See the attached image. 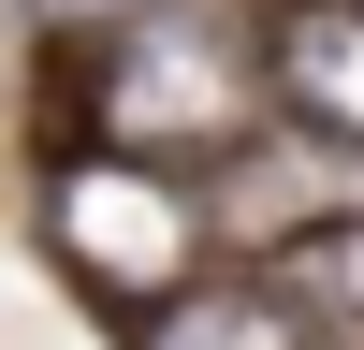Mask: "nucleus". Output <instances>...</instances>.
<instances>
[{
	"instance_id": "nucleus-3",
	"label": "nucleus",
	"mask_w": 364,
	"mask_h": 350,
	"mask_svg": "<svg viewBox=\"0 0 364 350\" xmlns=\"http://www.w3.org/2000/svg\"><path fill=\"white\" fill-rule=\"evenodd\" d=\"M132 350H336V336L306 321V292H291L277 262H204L175 307L132 321Z\"/></svg>"
},
{
	"instance_id": "nucleus-1",
	"label": "nucleus",
	"mask_w": 364,
	"mask_h": 350,
	"mask_svg": "<svg viewBox=\"0 0 364 350\" xmlns=\"http://www.w3.org/2000/svg\"><path fill=\"white\" fill-rule=\"evenodd\" d=\"M44 248H58V277H73L87 307L146 321V307H175V292L204 277V248H219V190H204V161L58 146V161H44Z\"/></svg>"
},
{
	"instance_id": "nucleus-2",
	"label": "nucleus",
	"mask_w": 364,
	"mask_h": 350,
	"mask_svg": "<svg viewBox=\"0 0 364 350\" xmlns=\"http://www.w3.org/2000/svg\"><path fill=\"white\" fill-rule=\"evenodd\" d=\"M262 102L291 146L364 161V0H262Z\"/></svg>"
},
{
	"instance_id": "nucleus-4",
	"label": "nucleus",
	"mask_w": 364,
	"mask_h": 350,
	"mask_svg": "<svg viewBox=\"0 0 364 350\" xmlns=\"http://www.w3.org/2000/svg\"><path fill=\"white\" fill-rule=\"evenodd\" d=\"M262 262L306 292V321H321L336 350H364V204H306V219H291Z\"/></svg>"
}]
</instances>
